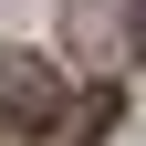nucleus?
Masks as SVG:
<instances>
[{
    "label": "nucleus",
    "mask_w": 146,
    "mask_h": 146,
    "mask_svg": "<svg viewBox=\"0 0 146 146\" xmlns=\"http://www.w3.org/2000/svg\"><path fill=\"white\" fill-rule=\"evenodd\" d=\"M63 136V94H52L42 52H0V146H42Z\"/></svg>",
    "instance_id": "nucleus-1"
},
{
    "label": "nucleus",
    "mask_w": 146,
    "mask_h": 146,
    "mask_svg": "<svg viewBox=\"0 0 146 146\" xmlns=\"http://www.w3.org/2000/svg\"><path fill=\"white\" fill-rule=\"evenodd\" d=\"M104 125H115V94H84V104H63V136L52 146H104Z\"/></svg>",
    "instance_id": "nucleus-3"
},
{
    "label": "nucleus",
    "mask_w": 146,
    "mask_h": 146,
    "mask_svg": "<svg viewBox=\"0 0 146 146\" xmlns=\"http://www.w3.org/2000/svg\"><path fill=\"white\" fill-rule=\"evenodd\" d=\"M63 42L94 73H125L146 52V0H63Z\"/></svg>",
    "instance_id": "nucleus-2"
}]
</instances>
